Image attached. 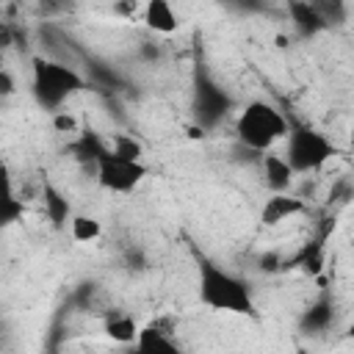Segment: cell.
Wrapping results in <instances>:
<instances>
[{
  "mask_svg": "<svg viewBox=\"0 0 354 354\" xmlns=\"http://www.w3.org/2000/svg\"><path fill=\"white\" fill-rule=\"evenodd\" d=\"M329 321H332V301H329V296H321L313 307L304 310L299 324H301L304 332H318V329H326Z\"/></svg>",
  "mask_w": 354,
  "mask_h": 354,
  "instance_id": "cell-13",
  "label": "cell"
},
{
  "mask_svg": "<svg viewBox=\"0 0 354 354\" xmlns=\"http://www.w3.org/2000/svg\"><path fill=\"white\" fill-rule=\"evenodd\" d=\"M346 335H348V340H354V321L348 324V329H346Z\"/></svg>",
  "mask_w": 354,
  "mask_h": 354,
  "instance_id": "cell-19",
  "label": "cell"
},
{
  "mask_svg": "<svg viewBox=\"0 0 354 354\" xmlns=\"http://www.w3.org/2000/svg\"><path fill=\"white\" fill-rule=\"evenodd\" d=\"M263 174H266V185L274 194H285L293 183V169L288 166V160L282 155H266L263 158Z\"/></svg>",
  "mask_w": 354,
  "mask_h": 354,
  "instance_id": "cell-9",
  "label": "cell"
},
{
  "mask_svg": "<svg viewBox=\"0 0 354 354\" xmlns=\"http://www.w3.org/2000/svg\"><path fill=\"white\" fill-rule=\"evenodd\" d=\"M138 332L141 326L136 324L133 315L122 313V310H111L105 315V335L113 340V343H122V346H133L138 340Z\"/></svg>",
  "mask_w": 354,
  "mask_h": 354,
  "instance_id": "cell-8",
  "label": "cell"
},
{
  "mask_svg": "<svg viewBox=\"0 0 354 354\" xmlns=\"http://www.w3.org/2000/svg\"><path fill=\"white\" fill-rule=\"evenodd\" d=\"M44 213H47V218L53 221V227H64L66 221H72V210H69V202H66V196L53 185V183H44Z\"/></svg>",
  "mask_w": 354,
  "mask_h": 354,
  "instance_id": "cell-12",
  "label": "cell"
},
{
  "mask_svg": "<svg viewBox=\"0 0 354 354\" xmlns=\"http://www.w3.org/2000/svg\"><path fill=\"white\" fill-rule=\"evenodd\" d=\"M94 166H97L100 188H105L111 194H130L147 177V166L141 160H124L116 152H111V147L94 160Z\"/></svg>",
  "mask_w": 354,
  "mask_h": 354,
  "instance_id": "cell-5",
  "label": "cell"
},
{
  "mask_svg": "<svg viewBox=\"0 0 354 354\" xmlns=\"http://www.w3.org/2000/svg\"><path fill=\"white\" fill-rule=\"evenodd\" d=\"M232 354H238V351H232Z\"/></svg>",
  "mask_w": 354,
  "mask_h": 354,
  "instance_id": "cell-21",
  "label": "cell"
},
{
  "mask_svg": "<svg viewBox=\"0 0 354 354\" xmlns=\"http://www.w3.org/2000/svg\"><path fill=\"white\" fill-rule=\"evenodd\" d=\"M133 354H183V348L171 340V335L160 324H149L138 332V340L133 343Z\"/></svg>",
  "mask_w": 354,
  "mask_h": 354,
  "instance_id": "cell-6",
  "label": "cell"
},
{
  "mask_svg": "<svg viewBox=\"0 0 354 354\" xmlns=\"http://www.w3.org/2000/svg\"><path fill=\"white\" fill-rule=\"evenodd\" d=\"M77 88H83V77L75 69L47 58H33V94L41 108L55 111Z\"/></svg>",
  "mask_w": 354,
  "mask_h": 354,
  "instance_id": "cell-4",
  "label": "cell"
},
{
  "mask_svg": "<svg viewBox=\"0 0 354 354\" xmlns=\"http://www.w3.org/2000/svg\"><path fill=\"white\" fill-rule=\"evenodd\" d=\"M299 213H304V202L301 199H296L290 194H271L266 199L263 210H260V221L266 227H277L279 221H285L290 216H299Z\"/></svg>",
  "mask_w": 354,
  "mask_h": 354,
  "instance_id": "cell-7",
  "label": "cell"
},
{
  "mask_svg": "<svg viewBox=\"0 0 354 354\" xmlns=\"http://www.w3.org/2000/svg\"><path fill=\"white\" fill-rule=\"evenodd\" d=\"M69 232H72V238H75L77 243H91V241H97V238L102 235V227H100V221L91 218V216H72Z\"/></svg>",
  "mask_w": 354,
  "mask_h": 354,
  "instance_id": "cell-14",
  "label": "cell"
},
{
  "mask_svg": "<svg viewBox=\"0 0 354 354\" xmlns=\"http://www.w3.org/2000/svg\"><path fill=\"white\" fill-rule=\"evenodd\" d=\"M191 252H194V263H196V296H199V301L216 313L257 318L249 282L235 277L232 271L221 268L218 263H213L196 246H191Z\"/></svg>",
  "mask_w": 354,
  "mask_h": 354,
  "instance_id": "cell-1",
  "label": "cell"
},
{
  "mask_svg": "<svg viewBox=\"0 0 354 354\" xmlns=\"http://www.w3.org/2000/svg\"><path fill=\"white\" fill-rule=\"evenodd\" d=\"M340 149L315 127L288 119V136H285V152L282 158L288 160V166L301 174V171H318L326 160H332Z\"/></svg>",
  "mask_w": 354,
  "mask_h": 354,
  "instance_id": "cell-3",
  "label": "cell"
},
{
  "mask_svg": "<svg viewBox=\"0 0 354 354\" xmlns=\"http://www.w3.org/2000/svg\"><path fill=\"white\" fill-rule=\"evenodd\" d=\"M288 11H290L293 25H296V30H299L301 36H315L318 30L329 28V25L324 22V17L315 11V6H313V3H290V6H288Z\"/></svg>",
  "mask_w": 354,
  "mask_h": 354,
  "instance_id": "cell-11",
  "label": "cell"
},
{
  "mask_svg": "<svg viewBox=\"0 0 354 354\" xmlns=\"http://www.w3.org/2000/svg\"><path fill=\"white\" fill-rule=\"evenodd\" d=\"M348 141H351V147H354V127H351V136H348Z\"/></svg>",
  "mask_w": 354,
  "mask_h": 354,
  "instance_id": "cell-20",
  "label": "cell"
},
{
  "mask_svg": "<svg viewBox=\"0 0 354 354\" xmlns=\"http://www.w3.org/2000/svg\"><path fill=\"white\" fill-rule=\"evenodd\" d=\"M144 22L155 33H174L177 30V14L166 0H149L144 8Z\"/></svg>",
  "mask_w": 354,
  "mask_h": 354,
  "instance_id": "cell-10",
  "label": "cell"
},
{
  "mask_svg": "<svg viewBox=\"0 0 354 354\" xmlns=\"http://www.w3.org/2000/svg\"><path fill=\"white\" fill-rule=\"evenodd\" d=\"M235 133L243 147L254 152H268L277 141L288 136V119L279 108H274L266 100H254L243 105V111L235 119Z\"/></svg>",
  "mask_w": 354,
  "mask_h": 354,
  "instance_id": "cell-2",
  "label": "cell"
},
{
  "mask_svg": "<svg viewBox=\"0 0 354 354\" xmlns=\"http://www.w3.org/2000/svg\"><path fill=\"white\" fill-rule=\"evenodd\" d=\"M0 94L3 97H11L14 94V77L8 69H0Z\"/></svg>",
  "mask_w": 354,
  "mask_h": 354,
  "instance_id": "cell-18",
  "label": "cell"
},
{
  "mask_svg": "<svg viewBox=\"0 0 354 354\" xmlns=\"http://www.w3.org/2000/svg\"><path fill=\"white\" fill-rule=\"evenodd\" d=\"M53 124H55L58 133H69V130H75V116H69V113H55V116H53Z\"/></svg>",
  "mask_w": 354,
  "mask_h": 354,
  "instance_id": "cell-17",
  "label": "cell"
},
{
  "mask_svg": "<svg viewBox=\"0 0 354 354\" xmlns=\"http://www.w3.org/2000/svg\"><path fill=\"white\" fill-rule=\"evenodd\" d=\"M22 199H17L14 194H6V199H3V205H0V221H3V227H11L14 221H19L22 218Z\"/></svg>",
  "mask_w": 354,
  "mask_h": 354,
  "instance_id": "cell-16",
  "label": "cell"
},
{
  "mask_svg": "<svg viewBox=\"0 0 354 354\" xmlns=\"http://www.w3.org/2000/svg\"><path fill=\"white\" fill-rule=\"evenodd\" d=\"M111 152H116L119 158L124 160H141V144L133 138V136H124V133H113L111 136Z\"/></svg>",
  "mask_w": 354,
  "mask_h": 354,
  "instance_id": "cell-15",
  "label": "cell"
}]
</instances>
